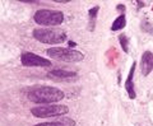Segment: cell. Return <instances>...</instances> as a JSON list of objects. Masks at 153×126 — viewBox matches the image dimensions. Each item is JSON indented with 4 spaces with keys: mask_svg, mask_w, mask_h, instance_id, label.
<instances>
[{
    "mask_svg": "<svg viewBox=\"0 0 153 126\" xmlns=\"http://www.w3.org/2000/svg\"><path fill=\"white\" fill-rule=\"evenodd\" d=\"M98 10H100V7H93L92 9H89V10H88V14H89L91 19H94L96 17H97Z\"/></svg>",
    "mask_w": 153,
    "mask_h": 126,
    "instance_id": "obj_14",
    "label": "cell"
},
{
    "mask_svg": "<svg viewBox=\"0 0 153 126\" xmlns=\"http://www.w3.org/2000/svg\"><path fill=\"white\" fill-rule=\"evenodd\" d=\"M69 108L63 105H45V106H38V107L31 108V113L38 119H45V117H56V116H63L68 113Z\"/></svg>",
    "mask_w": 153,
    "mask_h": 126,
    "instance_id": "obj_5",
    "label": "cell"
},
{
    "mask_svg": "<svg viewBox=\"0 0 153 126\" xmlns=\"http://www.w3.org/2000/svg\"><path fill=\"white\" fill-rule=\"evenodd\" d=\"M69 46H70V47H74V46H75V42L70 41V42H69Z\"/></svg>",
    "mask_w": 153,
    "mask_h": 126,
    "instance_id": "obj_16",
    "label": "cell"
},
{
    "mask_svg": "<svg viewBox=\"0 0 153 126\" xmlns=\"http://www.w3.org/2000/svg\"><path fill=\"white\" fill-rule=\"evenodd\" d=\"M119 42H120V45L123 47L124 52H128L129 51V40H128V37L124 35V33L119 36Z\"/></svg>",
    "mask_w": 153,
    "mask_h": 126,
    "instance_id": "obj_12",
    "label": "cell"
},
{
    "mask_svg": "<svg viewBox=\"0 0 153 126\" xmlns=\"http://www.w3.org/2000/svg\"><path fill=\"white\" fill-rule=\"evenodd\" d=\"M140 71L143 76H147L153 70V54L151 51H144L140 60Z\"/></svg>",
    "mask_w": 153,
    "mask_h": 126,
    "instance_id": "obj_7",
    "label": "cell"
},
{
    "mask_svg": "<svg viewBox=\"0 0 153 126\" xmlns=\"http://www.w3.org/2000/svg\"><path fill=\"white\" fill-rule=\"evenodd\" d=\"M117 9H119V10H125V8H124L123 4H119V5H117Z\"/></svg>",
    "mask_w": 153,
    "mask_h": 126,
    "instance_id": "obj_15",
    "label": "cell"
},
{
    "mask_svg": "<svg viewBox=\"0 0 153 126\" xmlns=\"http://www.w3.org/2000/svg\"><path fill=\"white\" fill-rule=\"evenodd\" d=\"M47 76L50 79H75L78 78V74L75 71H70V70L56 69L47 73Z\"/></svg>",
    "mask_w": 153,
    "mask_h": 126,
    "instance_id": "obj_8",
    "label": "cell"
},
{
    "mask_svg": "<svg viewBox=\"0 0 153 126\" xmlns=\"http://www.w3.org/2000/svg\"><path fill=\"white\" fill-rule=\"evenodd\" d=\"M32 36L41 43L46 45H60L66 41V33L60 28H36L32 32Z\"/></svg>",
    "mask_w": 153,
    "mask_h": 126,
    "instance_id": "obj_2",
    "label": "cell"
},
{
    "mask_svg": "<svg viewBox=\"0 0 153 126\" xmlns=\"http://www.w3.org/2000/svg\"><path fill=\"white\" fill-rule=\"evenodd\" d=\"M46 54L49 57L64 62H78L84 59V55L80 51L65 47H51L46 51Z\"/></svg>",
    "mask_w": 153,
    "mask_h": 126,
    "instance_id": "obj_4",
    "label": "cell"
},
{
    "mask_svg": "<svg viewBox=\"0 0 153 126\" xmlns=\"http://www.w3.org/2000/svg\"><path fill=\"white\" fill-rule=\"evenodd\" d=\"M125 26H126V18H125V14H121V16H119V17L114 21L111 30H112V31H119V30H123V28L125 27Z\"/></svg>",
    "mask_w": 153,
    "mask_h": 126,
    "instance_id": "obj_11",
    "label": "cell"
},
{
    "mask_svg": "<svg viewBox=\"0 0 153 126\" xmlns=\"http://www.w3.org/2000/svg\"><path fill=\"white\" fill-rule=\"evenodd\" d=\"M21 62L27 67H46L51 66V61L46 57H41L33 52H23L21 56Z\"/></svg>",
    "mask_w": 153,
    "mask_h": 126,
    "instance_id": "obj_6",
    "label": "cell"
},
{
    "mask_svg": "<svg viewBox=\"0 0 153 126\" xmlns=\"http://www.w3.org/2000/svg\"><path fill=\"white\" fill-rule=\"evenodd\" d=\"M75 121L73 119L69 117H63V119H57L56 121H51V122H41L37 124L35 126H75Z\"/></svg>",
    "mask_w": 153,
    "mask_h": 126,
    "instance_id": "obj_10",
    "label": "cell"
},
{
    "mask_svg": "<svg viewBox=\"0 0 153 126\" xmlns=\"http://www.w3.org/2000/svg\"><path fill=\"white\" fill-rule=\"evenodd\" d=\"M28 99L35 103H44V105H52L55 102L64 99V92L54 88V87H33L27 93Z\"/></svg>",
    "mask_w": 153,
    "mask_h": 126,
    "instance_id": "obj_1",
    "label": "cell"
},
{
    "mask_svg": "<svg viewBox=\"0 0 153 126\" xmlns=\"http://www.w3.org/2000/svg\"><path fill=\"white\" fill-rule=\"evenodd\" d=\"M33 19L40 26L54 28L64 22V13L59 10H50V9H40L35 13Z\"/></svg>",
    "mask_w": 153,
    "mask_h": 126,
    "instance_id": "obj_3",
    "label": "cell"
},
{
    "mask_svg": "<svg viewBox=\"0 0 153 126\" xmlns=\"http://www.w3.org/2000/svg\"><path fill=\"white\" fill-rule=\"evenodd\" d=\"M142 31L148 32V33H151V35H153V27H152V24L149 22L144 21V22L142 23Z\"/></svg>",
    "mask_w": 153,
    "mask_h": 126,
    "instance_id": "obj_13",
    "label": "cell"
},
{
    "mask_svg": "<svg viewBox=\"0 0 153 126\" xmlns=\"http://www.w3.org/2000/svg\"><path fill=\"white\" fill-rule=\"evenodd\" d=\"M135 67H137V62H133V65L130 67V71H129V75L126 78L125 82V89L128 92V96L130 99L135 98V89H134V71H135Z\"/></svg>",
    "mask_w": 153,
    "mask_h": 126,
    "instance_id": "obj_9",
    "label": "cell"
}]
</instances>
